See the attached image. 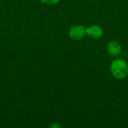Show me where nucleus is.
I'll return each instance as SVG.
<instances>
[{"label": "nucleus", "mask_w": 128, "mask_h": 128, "mask_svg": "<svg viewBox=\"0 0 128 128\" xmlns=\"http://www.w3.org/2000/svg\"><path fill=\"white\" fill-rule=\"evenodd\" d=\"M110 72L116 80H124L128 75V62L121 58H116L110 64Z\"/></svg>", "instance_id": "nucleus-1"}, {"label": "nucleus", "mask_w": 128, "mask_h": 128, "mask_svg": "<svg viewBox=\"0 0 128 128\" xmlns=\"http://www.w3.org/2000/svg\"><path fill=\"white\" fill-rule=\"evenodd\" d=\"M69 37L71 40L77 41L83 39L86 35V27L83 25H75L70 27L69 32Z\"/></svg>", "instance_id": "nucleus-2"}, {"label": "nucleus", "mask_w": 128, "mask_h": 128, "mask_svg": "<svg viewBox=\"0 0 128 128\" xmlns=\"http://www.w3.org/2000/svg\"><path fill=\"white\" fill-rule=\"evenodd\" d=\"M106 50L108 53L115 58L119 56L122 52V46L121 44L117 40H111L107 44Z\"/></svg>", "instance_id": "nucleus-3"}, {"label": "nucleus", "mask_w": 128, "mask_h": 128, "mask_svg": "<svg viewBox=\"0 0 128 128\" xmlns=\"http://www.w3.org/2000/svg\"><path fill=\"white\" fill-rule=\"evenodd\" d=\"M104 34V30L99 25L94 24L86 28V35L92 39H99Z\"/></svg>", "instance_id": "nucleus-4"}, {"label": "nucleus", "mask_w": 128, "mask_h": 128, "mask_svg": "<svg viewBox=\"0 0 128 128\" xmlns=\"http://www.w3.org/2000/svg\"><path fill=\"white\" fill-rule=\"evenodd\" d=\"M42 3L46 4H56L59 2L60 0H40Z\"/></svg>", "instance_id": "nucleus-5"}]
</instances>
